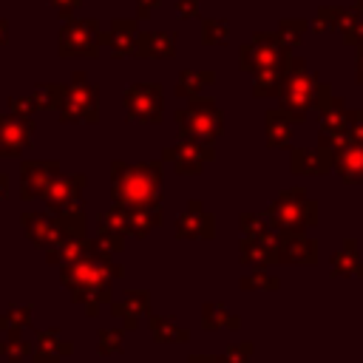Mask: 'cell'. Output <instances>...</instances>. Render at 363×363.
<instances>
[{"instance_id":"cell-1","label":"cell","mask_w":363,"mask_h":363,"mask_svg":"<svg viewBox=\"0 0 363 363\" xmlns=\"http://www.w3.org/2000/svg\"><path fill=\"white\" fill-rule=\"evenodd\" d=\"M179 125H184V133L190 142H213V136L218 133L221 128V116L218 111L213 108V102L207 99L204 108L193 105L190 111H179Z\"/></svg>"},{"instance_id":"cell-2","label":"cell","mask_w":363,"mask_h":363,"mask_svg":"<svg viewBox=\"0 0 363 363\" xmlns=\"http://www.w3.org/2000/svg\"><path fill=\"white\" fill-rule=\"evenodd\" d=\"M128 99H130L133 116H142V119H159V111H162V91H159V88H153V85L133 88Z\"/></svg>"},{"instance_id":"cell-3","label":"cell","mask_w":363,"mask_h":363,"mask_svg":"<svg viewBox=\"0 0 363 363\" xmlns=\"http://www.w3.org/2000/svg\"><path fill=\"white\" fill-rule=\"evenodd\" d=\"M170 156H176L173 162H176V167L179 170H184V173H196V170H201V164H204V150L199 147V142H182L176 150H170Z\"/></svg>"},{"instance_id":"cell-4","label":"cell","mask_w":363,"mask_h":363,"mask_svg":"<svg viewBox=\"0 0 363 363\" xmlns=\"http://www.w3.org/2000/svg\"><path fill=\"white\" fill-rule=\"evenodd\" d=\"M337 170L343 173L346 182H363V147H346L340 156H337Z\"/></svg>"},{"instance_id":"cell-5","label":"cell","mask_w":363,"mask_h":363,"mask_svg":"<svg viewBox=\"0 0 363 363\" xmlns=\"http://www.w3.org/2000/svg\"><path fill=\"white\" fill-rule=\"evenodd\" d=\"M204 82H213V74H199V71H184L179 77V94L193 96L196 91H201Z\"/></svg>"},{"instance_id":"cell-6","label":"cell","mask_w":363,"mask_h":363,"mask_svg":"<svg viewBox=\"0 0 363 363\" xmlns=\"http://www.w3.org/2000/svg\"><path fill=\"white\" fill-rule=\"evenodd\" d=\"M286 136H289V128L278 125V113L269 116V145H286Z\"/></svg>"},{"instance_id":"cell-7","label":"cell","mask_w":363,"mask_h":363,"mask_svg":"<svg viewBox=\"0 0 363 363\" xmlns=\"http://www.w3.org/2000/svg\"><path fill=\"white\" fill-rule=\"evenodd\" d=\"M201 34H204L210 43H218V40H224V37H227V26H221L218 20H210V23L201 28Z\"/></svg>"}]
</instances>
